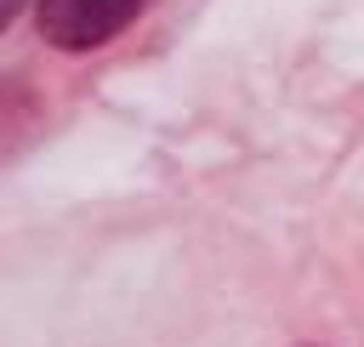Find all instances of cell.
<instances>
[{
	"mask_svg": "<svg viewBox=\"0 0 364 347\" xmlns=\"http://www.w3.org/2000/svg\"><path fill=\"white\" fill-rule=\"evenodd\" d=\"M23 6H28V0H0V28H6V23H11V17L23 11Z\"/></svg>",
	"mask_w": 364,
	"mask_h": 347,
	"instance_id": "cell-3",
	"label": "cell"
},
{
	"mask_svg": "<svg viewBox=\"0 0 364 347\" xmlns=\"http://www.w3.org/2000/svg\"><path fill=\"white\" fill-rule=\"evenodd\" d=\"M148 0H40V34L57 51H97L142 17Z\"/></svg>",
	"mask_w": 364,
	"mask_h": 347,
	"instance_id": "cell-1",
	"label": "cell"
},
{
	"mask_svg": "<svg viewBox=\"0 0 364 347\" xmlns=\"http://www.w3.org/2000/svg\"><path fill=\"white\" fill-rule=\"evenodd\" d=\"M34 125H40V102H34V91H28L23 80L0 74V159H6L11 148H23Z\"/></svg>",
	"mask_w": 364,
	"mask_h": 347,
	"instance_id": "cell-2",
	"label": "cell"
}]
</instances>
